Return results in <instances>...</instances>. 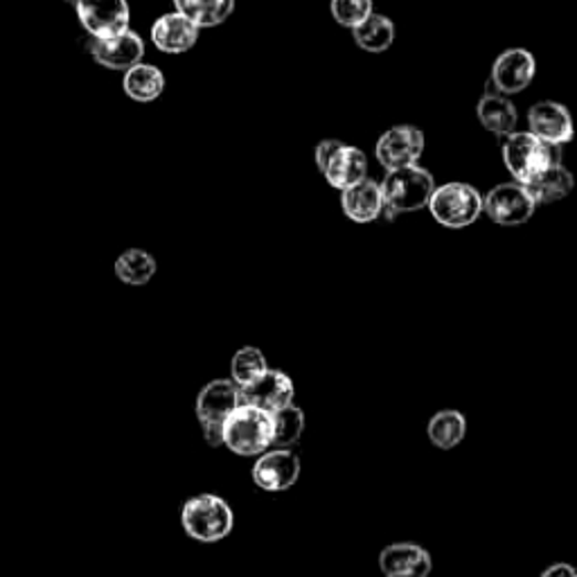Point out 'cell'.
I'll use <instances>...</instances> for the list:
<instances>
[{
    "label": "cell",
    "instance_id": "1",
    "mask_svg": "<svg viewBox=\"0 0 577 577\" xmlns=\"http://www.w3.org/2000/svg\"><path fill=\"white\" fill-rule=\"evenodd\" d=\"M181 526L199 544H219L233 533L235 514L225 499L203 492L183 503Z\"/></svg>",
    "mask_w": 577,
    "mask_h": 577
},
{
    "label": "cell",
    "instance_id": "2",
    "mask_svg": "<svg viewBox=\"0 0 577 577\" xmlns=\"http://www.w3.org/2000/svg\"><path fill=\"white\" fill-rule=\"evenodd\" d=\"M436 188L438 186L431 177V171H427L424 167L411 165L388 171L381 183L384 210L388 217H397L429 208Z\"/></svg>",
    "mask_w": 577,
    "mask_h": 577
},
{
    "label": "cell",
    "instance_id": "3",
    "mask_svg": "<svg viewBox=\"0 0 577 577\" xmlns=\"http://www.w3.org/2000/svg\"><path fill=\"white\" fill-rule=\"evenodd\" d=\"M223 444L244 458L273 449V413L242 403L223 422Z\"/></svg>",
    "mask_w": 577,
    "mask_h": 577
},
{
    "label": "cell",
    "instance_id": "4",
    "mask_svg": "<svg viewBox=\"0 0 577 577\" xmlns=\"http://www.w3.org/2000/svg\"><path fill=\"white\" fill-rule=\"evenodd\" d=\"M559 147H550L542 143L531 132H514L505 136L503 143V162L512 179L516 183H531L535 177H539L546 167L559 160Z\"/></svg>",
    "mask_w": 577,
    "mask_h": 577
},
{
    "label": "cell",
    "instance_id": "5",
    "mask_svg": "<svg viewBox=\"0 0 577 577\" xmlns=\"http://www.w3.org/2000/svg\"><path fill=\"white\" fill-rule=\"evenodd\" d=\"M242 407V388L233 379H214L197 397V418L210 447L223 444V422Z\"/></svg>",
    "mask_w": 577,
    "mask_h": 577
},
{
    "label": "cell",
    "instance_id": "6",
    "mask_svg": "<svg viewBox=\"0 0 577 577\" xmlns=\"http://www.w3.org/2000/svg\"><path fill=\"white\" fill-rule=\"evenodd\" d=\"M429 210L433 219L451 230L472 225L485 210V199L474 186L468 183H444L436 188Z\"/></svg>",
    "mask_w": 577,
    "mask_h": 577
},
{
    "label": "cell",
    "instance_id": "7",
    "mask_svg": "<svg viewBox=\"0 0 577 577\" xmlns=\"http://www.w3.org/2000/svg\"><path fill=\"white\" fill-rule=\"evenodd\" d=\"M301 470L303 465L296 451L273 447L258 455L253 465V483L262 492H286L298 483Z\"/></svg>",
    "mask_w": 577,
    "mask_h": 577
},
{
    "label": "cell",
    "instance_id": "8",
    "mask_svg": "<svg viewBox=\"0 0 577 577\" xmlns=\"http://www.w3.org/2000/svg\"><path fill=\"white\" fill-rule=\"evenodd\" d=\"M535 199L528 195V190L522 183H499L494 190H490L485 199V212L487 217L505 228L524 225L535 214Z\"/></svg>",
    "mask_w": 577,
    "mask_h": 577
},
{
    "label": "cell",
    "instance_id": "9",
    "mask_svg": "<svg viewBox=\"0 0 577 577\" xmlns=\"http://www.w3.org/2000/svg\"><path fill=\"white\" fill-rule=\"evenodd\" d=\"M77 17L88 34L95 39H108L129 32V6L127 0H77Z\"/></svg>",
    "mask_w": 577,
    "mask_h": 577
},
{
    "label": "cell",
    "instance_id": "10",
    "mask_svg": "<svg viewBox=\"0 0 577 577\" xmlns=\"http://www.w3.org/2000/svg\"><path fill=\"white\" fill-rule=\"evenodd\" d=\"M422 154H424V134L411 125H399L388 129L377 143V160L388 171L418 165Z\"/></svg>",
    "mask_w": 577,
    "mask_h": 577
},
{
    "label": "cell",
    "instance_id": "11",
    "mask_svg": "<svg viewBox=\"0 0 577 577\" xmlns=\"http://www.w3.org/2000/svg\"><path fill=\"white\" fill-rule=\"evenodd\" d=\"M379 570L384 577H429L433 557L416 542H395L379 553Z\"/></svg>",
    "mask_w": 577,
    "mask_h": 577
},
{
    "label": "cell",
    "instance_id": "12",
    "mask_svg": "<svg viewBox=\"0 0 577 577\" xmlns=\"http://www.w3.org/2000/svg\"><path fill=\"white\" fill-rule=\"evenodd\" d=\"M535 73V56L524 48H512L499 54V60L492 66V82L501 95H514L531 86Z\"/></svg>",
    "mask_w": 577,
    "mask_h": 577
},
{
    "label": "cell",
    "instance_id": "13",
    "mask_svg": "<svg viewBox=\"0 0 577 577\" xmlns=\"http://www.w3.org/2000/svg\"><path fill=\"white\" fill-rule=\"evenodd\" d=\"M531 134L550 147H562L573 140L575 127L566 106L557 102H539L528 111Z\"/></svg>",
    "mask_w": 577,
    "mask_h": 577
},
{
    "label": "cell",
    "instance_id": "14",
    "mask_svg": "<svg viewBox=\"0 0 577 577\" xmlns=\"http://www.w3.org/2000/svg\"><path fill=\"white\" fill-rule=\"evenodd\" d=\"M93 60L111 71H132L140 66L145 56V43L138 34L125 32L108 39H95L91 45Z\"/></svg>",
    "mask_w": 577,
    "mask_h": 577
},
{
    "label": "cell",
    "instance_id": "15",
    "mask_svg": "<svg viewBox=\"0 0 577 577\" xmlns=\"http://www.w3.org/2000/svg\"><path fill=\"white\" fill-rule=\"evenodd\" d=\"M242 403L266 413H277L294 403V381L280 370H269L253 386L242 388Z\"/></svg>",
    "mask_w": 577,
    "mask_h": 577
},
{
    "label": "cell",
    "instance_id": "16",
    "mask_svg": "<svg viewBox=\"0 0 577 577\" xmlns=\"http://www.w3.org/2000/svg\"><path fill=\"white\" fill-rule=\"evenodd\" d=\"M366 171H368L366 154L361 149L348 147V145H340L332 154L327 165L323 167V175H325L327 183L336 190H348V188L361 183L366 179Z\"/></svg>",
    "mask_w": 577,
    "mask_h": 577
},
{
    "label": "cell",
    "instance_id": "17",
    "mask_svg": "<svg viewBox=\"0 0 577 577\" xmlns=\"http://www.w3.org/2000/svg\"><path fill=\"white\" fill-rule=\"evenodd\" d=\"M199 39V28L183 14H165L151 28V41L158 50L169 54L188 52Z\"/></svg>",
    "mask_w": 577,
    "mask_h": 577
},
{
    "label": "cell",
    "instance_id": "18",
    "mask_svg": "<svg viewBox=\"0 0 577 577\" xmlns=\"http://www.w3.org/2000/svg\"><path fill=\"white\" fill-rule=\"evenodd\" d=\"M340 203H343V212L348 214L353 221L370 223L384 212L381 186L370 179H364L361 183L343 190Z\"/></svg>",
    "mask_w": 577,
    "mask_h": 577
},
{
    "label": "cell",
    "instance_id": "19",
    "mask_svg": "<svg viewBox=\"0 0 577 577\" xmlns=\"http://www.w3.org/2000/svg\"><path fill=\"white\" fill-rule=\"evenodd\" d=\"M575 186V179L570 171L562 162H553L546 167L539 177H535L524 188L535 199V203H555L559 199H566Z\"/></svg>",
    "mask_w": 577,
    "mask_h": 577
},
{
    "label": "cell",
    "instance_id": "20",
    "mask_svg": "<svg viewBox=\"0 0 577 577\" xmlns=\"http://www.w3.org/2000/svg\"><path fill=\"white\" fill-rule=\"evenodd\" d=\"M468 436V418L458 409L438 411L427 424V438L440 451H451Z\"/></svg>",
    "mask_w": 577,
    "mask_h": 577
},
{
    "label": "cell",
    "instance_id": "21",
    "mask_svg": "<svg viewBox=\"0 0 577 577\" xmlns=\"http://www.w3.org/2000/svg\"><path fill=\"white\" fill-rule=\"evenodd\" d=\"M479 120L487 132L496 136H510L514 134L518 115L514 104L507 99V95L487 93L479 102Z\"/></svg>",
    "mask_w": 577,
    "mask_h": 577
},
{
    "label": "cell",
    "instance_id": "22",
    "mask_svg": "<svg viewBox=\"0 0 577 577\" xmlns=\"http://www.w3.org/2000/svg\"><path fill=\"white\" fill-rule=\"evenodd\" d=\"M175 8L197 28H214L233 14L235 0H175Z\"/></svg>",
    "mask_w": 577,
    "mask_h": 577
},
{
    "label": "cell",
    "instance_id": "23",
    "mask_svg": "<svg viewBox=\"0 0 577 577\" xmlns=\"http://www.w3.org/2000/svg\"><path fill=\"white\" fill-rule=\"evenodd\" d=\"M165 88V77L156 66L140 64L125 75V91L136 102H154Z\"/></svg>",
    "mask_w": 577,
    "mask_h": 577
},
{
    "label": "cell",
    "instance_id": "24",
    "mask_svg": "<svg viewBox=\"0 0 577 577\" xmlns=\"http://www.w3.org/2000/svg\"><path fill=\"white\" fill-rule=\"evenodd\" d=\"M353 34H355V41L361 50L384 52L395 41V25L388 17L373 14L368 21H364L359 28H355Z\"/></svg>",
    "mask_w": 577,
    "mask_h": 577
},
{
    "label": "cell",
    "instance_id": "25",
    "mask_svg": "<svg viewBox=\"0 0 577 577\" xmlns=\"http://www.w3.org/2000/svg\"><path fill=\"white\" fill-rule=\"evenodd\" d=\"M305 431V413L298 407H286L277 413H273V447L292 449L301 440Z\"/></svg>",
    "mask_w": 577,
    "mask_h": 577
},
{
    "label": "cell",
    "instance_id": "26",
    "mask_svg": "<svg viewBox=\"0 0 577 577\" xmlns=\"http://www.w3.org/2000/svg\"><path fill=\"white\" fill-rule=\"evenodd\" d=\"M115 273L127 284H147L156 273V260L140 249H132L115 262Z\"/></svg>",
    "mask_w": 577,
    "mask_h": 577
},
{
    "label": "cell",
    "instance_id": "27",
    "mask_svg": "<svg viewBox=\"0 0 577 577\" xmlns=\"http://www.w3.org/2000/svg\"><path fill=\"white\" fill-rule=\"evenodd\" d=\"M230 373H233V381L240 388H249L269 373V366H266L264 355L258 348H242L233 357V366H230Z\"/></svg>",
    "mask_w": 577,
    "mask_h": 577
},
{
    "label": "cell",
    "instance_id": "28",
    "mask_svg": "<svg viewBox=\"0 0 577 577\" xmlns=\"http://www.w3.org/2000/svg\"><path fill=\"white\" fill-rule=\"evenodd\" d=\"M373 14V0H332V17L343 28L355 30Z\"/></svg>",
    "mask_w": 577,
    "mask_h": 577
},
{
    "label": "cell",
    "instance_id": "29",
    "mask_svg": "<svg viewBox=\"0 0 577 577\" xmlns=\"http://www.w3.org/2000/svg\"><path fill=\"white\" fill-rule=\"evenodd\" d=\"M343 143H338V140H323L318 147H316V165H318V169L323 171V167L327 165V160L332 158V154L340 147Z\"/></svg>",
    "mask_w": 577,
    "mask_h": 577
},
{
    "label": "cell",
    "instance_id": "30",
    "mask_svg": "<svg viewBox=\"0 0 577 577\" xmlns=\"http://www.w3.org/2000/svg\"><path fill=\"white\" fill-rule=\"evenodd\" d=\"M539 577H577V568L566 562H557V564H550L546 570H542Z\"/></svg>",
    "mask_w": 577,
    "mask_h": 577
}]
</instances>
